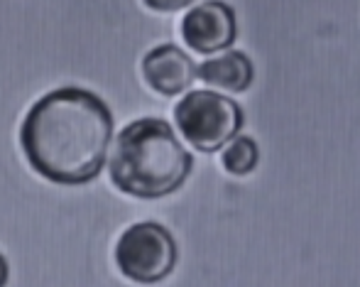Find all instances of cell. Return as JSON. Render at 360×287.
Masks as SVG:
<instances>
[{
	"label": "cell",
	"mask_w": 360,
	"mask_h": 287,
	"mask_svg": "<svg viewBox=\"0 0 360 287\" xmlns=\"http://www.w3.org/2000/svg\"><path fill=\"white\" fill-rule=\"evenodd\" d=\"M113 138V115L86 89H57L27 110L20 145L30 167L54 184H89L101 174Z\"/></svg>",
	"instance_id": "6da1fadb"
},
{
	"label": "cell",
	"mask_w": 360,
	"mask_h": 287,
	"mask_svg": "<svg viewBox=\"0 0 360 287\" xmlns=\"http://www.w3.org/2000/svg\"><path fill=\"white\" fill-rule=\"evenodd\" d=\"M191 155L160 118L133 120L120 130L110 158V179L138 199H160L176 191L191 172Z\"/></svg>",
	"instance_id": "7a4b0ae2"
},
{
	"label": "cell",
	"mask_w": 360,
	"mask_h": 287,
	"mask_svg": "<svg viewBox=\"0 0 360 287\" xmlns=\"http://www.w3.org/2000/svg\"><path fill=\"white\" fill-rule=\"evenodd\" d=\"M181 135L201 153H216L238 135L243 110L236 101L216 91H191L174 108Z\"/></svg>",
	"instance_id": "3957f363"
},
{
	"label": "cell",
	"mask_w": 360,
	"mask_h": 287,
	"mask_svg": "<svg viewBox=\"0 0 360 287\" xmlns=\"http://www.w3.org/2000/svg\"><path fill=\"white\" fill-rule=\"evenodd\" d=\"M115 265L133 283H162L176 265V243L155 221L133 224L115 243Z\"/></svg>",
	"instance_id": "277c9868"
},
{
	"label": "cell",
	"mask_w": 360,
	"mask_h": 287,
	"mask_svg": "<svg viewBox=\"0 0 360 287\" xmlns=\"http://www.w3.org/2000/svg\"><path fill=\"white\" fill-rule=\"evenodd\" d=\"M236 13L221 0L191 8L181 20V37L194 52L211 54L236 42Z\"/></svg>",
	"instance_id": "5b68a950"
},
{
	"label": "cell",
	"mask_w": 360,
	"mask_h": 287,
	"mask_svg": "<svg viewBox=\"0 0 360 287\" xmlns=\"http://www.w3.org/2000/svg\"><path fill=\"white\" fill-rule=\"evenodd\" d=\"M143 77L162 96H176L191 87L196 79V64L174 44H160L143 59Z\"/></svg>",
	"instance_id": "8992f818"
},
{
	"label": "cell",
	"mask_w": 360,
	"mask_h": 287,
	"mask_svg": "<svg viewBox=\"0 0 360 287\" xmlns=\"http://www.w3.org/2000/svg\"><path fill=\"white\" fill-rule=\"evenodd\" d=\"M196 77L204 79L209 87L226 89V91H245L252 84V62L243 52H226L216 59L199 64Z\"/></svg>",
	"instance_id": "52a82bcc"
},
{
	"label": "cell",
	"mask_w": 360,
	"mask_h": 287,
	"mask_svg": "<svg viewBox=\"0 0 360 287\" xmlns=\"http://www.w3.org/2000/svg\"><path fill=\"white\" fill-rule=\"evenodd\" d=\"M257 165V145L252 138H233L223 153V167L231 174H248Z\"/></svg>",
	"instance_id": "ba28073f"
},
{
	"label": "cell",
	"mask_w": 360,
	"mask_h": 287,
	"mask_svg": "<svg viewBox=\"0 0 360 287\" xmlns=\"http://www.w3.org/2000/svg\"><path fill=\"white\" fill-rule=\"evenodd\" d=\"M196 0H145V5L150 10H157V13H174V10L189 8Z\"/></svg>",
	"instance_id": "9c48e42d"
},
{
	"label": "cell",
	"mask_w": 360,
	"mask_h": 287,
	"mask_svg": "<svg viewBox=\"0 0 360 287\" xmlns=\"http://www.w3.org/2000/svg\"><path fill=\"white\" fill-rule=\"evenodd\" d=\"M8 285V260L0 255V287Z\"/></svg>",
	"instance_id": "30bf717a"
}]
</instances>
